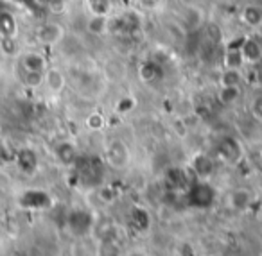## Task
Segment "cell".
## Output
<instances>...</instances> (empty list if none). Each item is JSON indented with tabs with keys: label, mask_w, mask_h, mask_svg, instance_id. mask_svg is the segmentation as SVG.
Masks as SVG:
<instances>
[{
	"label": "cell",
	"mask_w": 262,
	"mask_h": 256,
	"mask_svg": "<svg viewBox=\"0 0 262 256\" xmlns=\"http://www.w3.org/2000/svg\"><path fill=\"white\" fill-rule=\"evenodd\" d=\"M140 26H142L140 16L135 15L133 11L122 13V15L110 20V31L115 34H120V36H133V34L140 31Z\"/></svg>",
	"instance_id": "6da1fadb"
},
{
	"label": "cell",
	"mask_w": 262,
	"mask_h": 256,
	"mask_svg": "<svg viewBox=\"0 0 262 256\" xmlns=\"http://www.w3.org/2000/svg\"><path fill=\"white\" fill-rule=\"evenodd\" d=\"M65 38V29L56 22H47L36 29V40L43 45H58Z\"/></svg>",
	"instance_id": "7a4b0ae2"
},
{
	"label": "cell",
	"mask_w": 262,
	"mask_h": 256,
	"mask_svg": "<svg viewBox=\"0 0 262 256\" xmlns=\"http://www.w3.org/2000/svg\"><path fill=\"white\" fill-rule=\"evenodd\" d=\"M18 66L27 72H38V74H43L45 70L49 68V63L47 58L40 52H26V54L20 56V61Z\"/></svg>",
	"instance_id": "3957f363"
},
{
	"label": "cell",
	"mask_w": 262,
	"mask_h": 256,
	"mask_svg": "<svg viewBox=\"0 0 262 256\" xmlns=\"http://www.w3.org/2000/svg\"><path fill=\"white\" fill-rule=\"evenodd\" d=\"M106 161L115 169H120L127 163V149L120 140H113L106 147Z\"/></svg>",
	"instance_id": "277c9868"
},
{
	"label": "cell",
	"mask_w": 262,
	"mask_h": 256,
	"mask_svg": "<svg viewBox=\"0 0 262 256\" xmlns=\"http://www.w3.org/2000/svg\"><path fill=\"white\" fill-rule=\"evenodd\" d=\"M241 54H243L244 63L255 65V63L262 59V41L258 38L246 36L243 45H241Z\"/></svg>",
	"instance_id": "5b68a950"
},
{
	"label": "cell",
	"mask_w": 262,
	"mask_h": 256,
	"mask_svg": "<svg viewBox=\"0 0 262 256\" xmlns=\"http://www.w3.org/2000/svg\"><path fill=\"white\" fill-rule=\"evenodd\" d=\"M140 77H142L146 83H155V81H160L164 77V68H162L160 63L153 61V59H147L140 65Z\"/></svg>",
	"instance_id": "8992f818"
},
{
	"label": "cell",
	"mask_w": 262,
	"mask_h": 256,
	"mask_svg": "<svg viewBox=\"0 0 262 256\" xmlns=\"http://www.w3.org/2000/svg\"><path fill=\"white\" fill-rule=\"evenodd\" d=\"M43 83L47 84V88L52 94H59V91L65 88V76H63L61 70L58 68H47L43 72Z\"/></svg>",
	"instance_id": "52a82bcc"
},
{
	"label": "cell",
	"mask_w": 262,
	"mask_h": 256,
	"mask_svg": "<svg viewBox=\"0 0 262 256\" xmlns=\"http://www.w3.org/2000/svg\"><path fill=\"white\" fill-rule=\"evenodd\" d=\"M18 33V24L13 15V11H4L0 15V38H16Z\"/></svg>",
	"instance_id": "ba28073f"
},
{
	"label": "cell",
	"mask_w": 262,
	"mask_h": 256,
	"mask_svg": "<svg viewBox=\"0 0 262 256\" xmlns=\"http://www.w3.org/2000/svg\"><path fill=\"white\" fill-rule=\"evenodd\" d=\"M189 197H190V202H192V204L208 206V204H210V201H212V197H214V194H212V190H210V187H208V184L200 183V184H196L194 188H190Z\"/></svg>",
	"instance_id": "9c48e42d"
},
{
	"label": "cell",
	"mask_w": 262,
	"mask_h": 256,
	"mask_svg": "<svg viewBox=\"0 0 262 256\" xmlns=\"http://www.w3.org/2000/svg\"><path fill=\"white\" fill-rule=\"evenodd\" d=\"M20 204L26 208H43L49 204V195L40 190H29L20 197Z\"/></svg>",
	"instance_id": "30bf717a"
},
{
	"label": "cell",
	"mask_w": 262,
	"mask_h": 256,
	"mask_svg": "<svg viewBox=\"0 0 262 256\" xmlns=\"http://www.w3.org/2000/svg\"><path fill=\"white\" fill-rule=\"evenodd\" d=\"M241 18L246 24L248 27H253V29H258L262 27V8L257 4H250L243 9L241 13Z\"/></svg>",
	"instance_id": "8fae6325"
},
{
	"label": "cell",
	"mask_w": 262,
	"mask_h": 256,
	"mask_svg": "<svg viewBox=\"0 0 262 256\" xmlns=\"http://www.w3.org/2000/svg\"><path fill=\"white\" fill-rule=\"evenodd\" d=\"M88 31L95 36H102L110 31V20L104 15H92L88 20Z\"/></svg>",
	"instance_id": "7c38bea8"
},
{
	"label": "cell",
	"mask_w": 262,
	"mask_h": 256,
	"mask_svg": "<svg viewBox=\"0 0 262 256\" xmlns=\"http://www.w3.org/2000/svg\"><path fill=\"white\" fill-rule=\"evenodd\" d=\"M56 156H58L59 161L65 163V165H74L77 159V151L72 144L63 142V144H59L58 147H56Z\"/></svg>",
	"instance_id": "4fadbf2b"
},
{
	"label": "cell",
	"mask_w": 262,
	"mask_h": 256,
	"mask_svg": "<svg viewBox=\"0 0 262 256\" xmlns=\"http://www.w3.org/2000/svg\"><path fill=\"white\" fill-rule=\"evenodd\" d=\"M16 161H18V167L24 170V172H33L38 165L36 154H34L31 149H24V151H20Z\"/></svg>",
	"instance_id": "5bb4252c"
},
{
	"label": "cell",
	"mask_w": 262,
	"mask_h": 256,
	"mask_svg": "<svg viewBox=\"0 0 262 256\" xmlns=\"http://www.w3.org/2000/svg\"><path fill=\"white\" fill-rule=\"evenodd\" d=\"M192 170L198 174L200 177H207L212 174V170H214V165H212L210 158L205 154H198L196 158H194L192 161Z\"/></svg>",
	"instance_id": "9a60e30c"
},
{
	"label": "cell",
	"mask_w": 262,
	"mask_h": 256,
	"mask_svg": "<svg viewBox=\"0 0 262 256\" xmlns=\"http://www.w3.org/2000/svg\"><path fill=\"white\" fill-rule=\"evenodd\" d=\"M18 79L22 84L29 88H38L41 83H43V74H38V72H27V70L20 68L18 66Z\"/></svg>",
	"instance_id": "2e32d148"
},
{
	"label": "cell",
	"mask_w": 262,
	"mask_h": 256,
	"mask_svg": "<svg viewBox=\"0 0 262 256\" xmlns=\"http://www.w3.org/2000/svg\"><path fill=\"white\" fill-rule=\"evenodd\" d=\"M230 202H232L233 208L244 210L251 202V194L248 190L239 188V190H235V192H232V194H230Z\"/></svg>",
	"instance_id": "e0dca14e"
},
{
	"label": "cell",
	"mask_w": 262,
	"mask_h": 256,
	"mask_svg": "<svg viewBox=\"0 0 262 256\" xmlns=\"http://www.w3.org/2000/svg\"><path fill=\"white\" fill-rule=\"evenodd\" d=\"M243 76L239 68H223L221 72V86H239Z\"/></svg>",
	"instance_id": "ac0fdd59"
},
{
	"label": "cell",
	"mask_w": 262,
	"mask_h": 256,
	"mask_svg": "<svg viewBox=\"0 0 262 256\" xmlns=\"http://www.w3.org/2000/svg\"><path fill=\"white\" fill-rule=\"evenodd\" d=\"M86 4L92 15L108 16V13L112 11V2L110 0H86Z\"/></svg>",
	"instance_id": "d6986e66"
},
{
	"label": "cell",
	"mask_w": 262,
	"mask_h": 256,
	"mask_svg": "<svg viewBox=\"0 0 262 256\" xmlns=\"http://www.w3.org/2000/svg\"><path fill=\"white\" fill-rule=\"evenodd\" d=\"M241 97V90L239 86H221V91H219V99H221L223 104L230 106L233 102H237V99Z\"/></svg>",
	"instance_id": "ffe728a7"
},
{
	"label": "cell",
	"mask_w": 262,
	"mask_h": 256,
	"mask_svg": "<svg viewBox=\"0 0 262 256\" xmlns=\"http://www.w3.org/2000/svg\"><path fill=\"white\" fill-rule=\"evenodd\" d=\"M9 2L29 9V11L34 13V15H41V11L45 9V4H47L45 0H9Z\"/></svg>",
	"instance_id": "44dd1931"
},
{
	"label": "cell",
	"mask_w": 262,
	"mask_h": 256,
	"mask_svg": "<svg viewBox=\"0 0 262 256\" xmlns=\"http://www.w3.org/2000/svg\"><path fill=\"white\" fill-rule=\"evenodd\" d=\"M235 149H237V144L233 140H225L219 145V152H223V156H225L226 159H230V161L235 159V156L232 154V152H235Z\"/></svg>",
	"instance_id": "7402d4cb"
},
{
	"label": "cell",
	"mask_w": 262,
	"mask_h": 256,
	"mask_svg": "<svg viewBox=\"0 0 262 256\" xmlns=\"http://www.w3.org/2000/svg\"><path fill=\"white\" fill-rule=\"evenodd\" d=\"M0 49L4 54H16V40L15 38H0Z\"/></svg>",
	"instance_id": "603a6c76"
},
{
	"label": "cell",
	"mask_w": 262,
	"mask_h": 256,
	"mask_svg": "<svg viewBox=\"0 0 262 256\" xmlns=\"http://www.w3.org/2000/svg\"><path fill=\"white\" fill-rule=\"evenodd\" d=\"M251 111H253V117L258 119L262 122V97L255 99L253 101V106H251Z\"/></svg>",
	"instance_id": "cb8c5ba5"
},
{
	"label": "cell",
	"mask_w": 262,
	"mask_h": 256,
	"mask_svg": "<svg viewBox=\"0 0 262 256\" xmlns=\"http://www.w3.org/2000/svg\"><path fill=\"white\" fill-rule=\"evenodd\" d=\"M88 126H90L92 129H101V127H102V117L97 115V113H95V115H92L90 119H88Z\"/></svg>",
	"instance_id": "d4e9b609"
},
{
	"label": "cell",
	"mask_w": 262,
	"mask_h": 256,
	"mask_svg": "<svg viewBox=\"0 0 262 256\" xmlns=\"http://www.w3.org/2000/svg\"><path fill=\"white\" fill-rule=\"evenodd\" d=\"M253 72H255V79H257V83L262 84V59H260V61L255 63Z\"/></svg>",
	"instance_id": "484cf974"
},
{
	"label": "cell",
	"mask_w": 262,
	"mask_h": 256,
	"mask_svg": "<svg viewBox=\"0 0 262 256\" xmlns=\"http://www.w3.org/2000/svg\"><path fill=\"white\" fill-rule=\"evenodd\" d=\"M11 9V6H9V2H6V0H0V15L4 11H9Z\"/></svg>",
	"instance_id": "4316f807"
},
{
	"label": "cell",
	"mask_w": 262,
	"mask_h": 256,
	"mask_svg": "<svg viewBox=\"0 0 262 256\" xmlns=\"http://www.w3.org/2000/svg\"><path fill=\"white\" fill-rule=\"evenodd\" d=\"M45 2H56L58 4V2H65V0H45Z\"/></svg>",
	"instance_id": "83f0119b"
}]
</instances>
